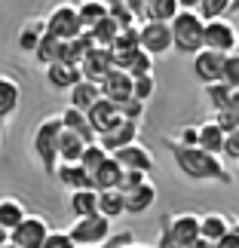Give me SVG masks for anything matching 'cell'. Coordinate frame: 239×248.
I'll list each match as a JSON object with an SVG mask.
<instances>
[{
	"instance_id": "1",
	"label": "cell",
	"mask_w": 239,
	"mask_h": 248,
	"mask_svg": "<svg viewBox=\"0 0 239 248\" xmlns=\"http://www.w3.org/2000/svg\"><path fill=\"white\" fill-rule=\"evenodd\" d=\"M166 144H169L172 159H175V166L184 178H190V181H221V184H230L233 181L221 156L208 154L203 147H184L175 138H166Z\"/></svg>"
},
{
	"instance_id": "2",
	"label": "cell",
	"mask_w": 239,
	"mask_h": 248,
	"mask_svg": "<svg viewBox=\"0 0 239 248\" xmlns=\"http://www.w3.org/2000/svg\"><path fill=\"white\" fill-rule=\"evenodd\" d=\"M62 117H46L37 123L34 129V138H31V147H34V156L37 163L43 166L46 175H55L59 169V144H62Z\"/></svg>"
},
{
	"instance_id": "3",
	"label": "cell",
	"mask_w": 239,
	"mask_h": 248,
	"mask_svg": "<svg viewBox=\"0 0 239 248\" xmlns=\"http://www.w3.org/2000/svg\"><path fill=\"white\" fill-rule=\"evenodd\" d=\"M172 52L181 55H196L203 49V34H206V22L196 9H181L172 18Z\"/></svg>"
},
{
	"instance_id": "4",
	"label": "cell",
	"mask_w": 239,
	"mask_h": 248,
	"mask_svg": "<svg viewBox=\"0 0 239 248\" xmlns=\"http://www.w3.org/2000/svg\"><path fill=\"white\" fill-rule=\"evenodd\" d=\"M46 22V34L59 37L62 43L74 40V37L83 34V25H80V16H77V3H55L49 13L43 16Z\"/></svg>"
},
{
	"instance_id": "5",
	"label": "cell",
	"mask_w": 239,
	"mask_h": 248,
	"mask_svg": "<svg viewBox=\"0 0 239 248\" xmlns=\"http://www.w3.org/2000/svg\"><path fill=\"white\" fill-rule=\"evenodd\" d=\"M71 239L77 248H98L111 239V221L104 215H89L71 224Z\"/></svg>"
},
{
	"instance_id": "6",
	"label": "cell",
	"mask_w": 239,
	"mask_h": 248,
	"mask_svg": "<svg viewBox=\"0 0 239 248\" xmlns=\"http://www.w3.org/2000/svg\"><path fill=\"white\" fill-rule=\"evenodd\" d=\"M236 40H239V31L230 18H212L206 22V34H203V49H212V52H221V55H230L236 49Z\"/></svg>"
},
{
	"instance_id": "7",
	"label": "cell",
	"mask_w": 239,
	"mask_h": 248,
	"mask_svg": "<svg viewBox=\"0 0 239 248\" xmlns=\"http://www.w3.org/2000/svg\"><path fill=\"white\" fill-rule=\"evenodd\" d=\"M46 236H49V224L40 215H25V221L9 230V242L18 248H43Z\"/></svg>"
},
{
	"instance_id": "8",
	"label": "cell",
	"mask_w": 239,
	"mask_h": 248,
	"mask_svg": "<svg viewBox=\"0 0 239 248\" xmlns=\"http://www.w3.org/2000/svg\"><path fill=\"white\" fill-rule=\"evenodd\" d=\"M162 227H166L169 236L181 248H190L199 239V215H193V212H178L172 217H162Z\"/></svg>"
},
{
	"instance_id": "9",
	"label": "cell",
	"mask_w": 239,
	"mask_h": 248,
	"mask_svg": "<svg viewBox=\"0 0 239 248\" xmlns=\"http://www.w3.org/2000/svg\"><path fill=\"white\" fill-rule=\"evenodd\" d=\"M138 40H141V49L150 52V55L172 52V28L166 22H141Z\"/></svg>"
},
{
	"instance_id": "10",
	"label": "cell",
	"mask_w": 239,
	"mask_h": 248,
	"mask_svg": "<svg viewBox=\"0 0 239 248\" xmlns=\"http://www.w3.org/2000/svg\"><path fill=\"white\" fill-rule=\"evenodd\" d=\"M117 68L113 64V52L111 49H104V46H95V49H89V55L80 62V74H83V80H92V83H98L108 77V74Z\"/></svg>"
},
{
	"instance_id": "11",
	"label": "cell",
	"mask_w": 239,
	"mask_h": 248,
	"mask_svg": "<svg viewBox=\"0 0 239 248\" xmlns=\"http://www.w3.org/2000/svg\"><path fill=\"white\" fill-rule=\"evenodd\" d=\"M138 135H141V123H132V120H123L120 126H113L111 132L98 135V144L108 150V154H117V150L129 147V144H138Z\"/></svg>"
},
{
	"instance_id": "12",
	"label": "cell",
	"mask_w": 239,
	"mask_h": 248,
	"mask_svg": "<svg viewBox=\"0 0 239 248\" xmlns=\"http://www.w3.org/2000/svg\"><path fill=\"white\" fill-rule=\"evenodd\" d=\"M117 163L126 169V171H144V175H150L154 171V166H157V159H154V154L141 144H129V147H123V150H117V154H111Z\"/></svg>"
},
{
	"instance_id": "13",
	"label": "cell",
	"mask_w": 239,
	"mask_h": 248,
	"mask_svg": "<svg viewBox=\"0 0 239 248\" xmlns=\"http://www.w3.org/2000/svg\"><path fill=\"white\" fill-rule=\"evenodd\" d=\"M86 117H89L95 135H104V132H111L113 126H120V123H123L120 104H113V101H108V98H98L89 110H86Z\"/></svg>"
},
{
	"instance_id": "14",
	"label": "cell",
	"mask_w": 239,
	"mask_h": 248,
	"mask_svg": "<svg viewBox=\"0 0 239 248\" xmlns=\"http://www.w3.org/2000/svg\"><path fill=\"white\" fill-rule=\"evenodd\" d=\"M224 59H227V55H221V52L199 49L193 55V77L203 83V86L218 83V80H221V71H224Z\"/></svg>"
},
{
	"instance_id": "15",
	"label": "cell",
	"mask_w": 239,
	"mask_h": 248,
	"mask_svg": "<svg viewBox=\"0 0 239 248\" xmlns=\"http://www.w3.org/2000/svg\"><path fill=\"white\" fill-rule=\"evenodd\" d=\"M132 83H135V77H129L126 71L113 68L108 77L101 80V98H108L113 104H123L132 98Z\"/></svg>"
},
{
	"instance_id": "16",
	"label": "cell",
	"mask_w": 239,
	"mask_h": 248,
	"mask_svg": "<svg viewBox=\"0 0 239 248\" xmlns=\"http://www.w3.org/2000/svg\"><path fill=\"white\" fill-rule=\"evenodd\" d=\"M62 126H64V132H74L77 138H83L86 144H95L98 141V135H95V129H92V123H89V117H86V110H77V108H64L62 113Z\"/></svg>"
},
{
	"instance_id": "17",
	"label": "cell",
	"mask_w": 239,
	"mask_h": 248,
	"mask_svg": "<svg viewBox=\"0 0 239 248\" xmlns=\"http://www.w3.org/2000/svg\"><path fill=\"white\" fill-rule=\"evenodd\" d=\"M123 199H126V215H144L150 205L157 202V187H154V181H141L138 187H132L123 193Z\"/></svg>"
},
{
	"instance_id": "18",
	"label": "cell",
	"mask_w": 239,
	"mask_h": 248,
	"mask_svg": "<svg viewBox=\"0 0 239 248\" xmlns=\"http://www.w3.org/2000/svg\"><path fill=\"white\" fill-rule=\"evenodd\" d=\"M83 80V74H80V68L77 64H68V62H55V64H49L46 68V83L52 86V89H74Z\"/></svg>"
},
{
	"instance_id": "19",
	"label": "cell",
	"mask_w": 239,
	"mask_h": 248,
	"mask_svg": "<svg viewBox=\"0 0 239 248\" xmlns=\"http://www.w3.org/2000/svg\"><path fill=\"white\" fill-rule=\"evenodd\" d=\"M55 178H59L62 187H68V193H74V190H95L92 175H89V171H86L80 163H74V166H59V169H55Z\"/></svg>"
},
{
	"instance_id": "20",
	"label": "cell",
	"mask_w": 239,
	"mask_h": 248,
	"mask_svg": "<svg viewBox=\"0 0 239 248\" xmlns=\"http://www.w3.org/2000/svg\"><path fill=\"white\" fill-rule=\"evenodd\" d=\"M230 217L227 215H221V212H208V215H199V236L203 239H208V242H221L227 233H230Z\"/></svg>"
},
{
	"instance_id": "21",
	"label": "cell",
	"mask_w": 239,
	"mask_h": 248,
	"mask_svg": "<svg viewBox=\"0 0 239 248\" xmlns=\"http://www.w3.org/2000/svg\"><path fill=\"white\" fill-rule=\"evenodd\" d=\"M18 101H22V86L13 77L0 74V123H6L18 110Z\"/></svg>"
},
{
	"instance_id": "22",
	"label": "cell",
	"mask_w": 239,
	"mask_h": 248,
	"mask_svg": "<svg viewBox=\"0 0 239 248\" xmlns=\"http://www.w3.org/2000/svg\"><path fill=\"white\" fill-rule=\"evenodd\" d=\"M68 212H71L74 221L98 215V190H74L71 199H68Z\"/></svg>"
},
{
	"instance_id": "23",
	"label": "cell",
	"mask_w": 239,
	"mask_h": 248,
	"mask_svg": "<svg viewBox=\"0 0 239 248\" xmlns=\"http://www.w3.org/2000/svg\"><path fill=\"white\" fill-rule=\"evenodd\" d=\"M43 34H46V22H43V18H28V22L22 25V31H18V37H16L18 49L34 55V49L43 40Z\"/></svg>"
},
{
	"instance_id": "24",
	"label": "cell",
	"mask_w": 239,
	"mask_h": 248,
	"mask_svg": "<svg viewBox=\"0 0 239 248\" xmlns=\"http://www.w3.org/2000/svg\"><path fill=\"white\" fill-rule=\"evenodd\" d=\"M224 141H227V135L218 129L215 120L199 123V147L203 150H208V154H215V156H224Z\"/></svg>"
},
{
	"instance_id": "25",
	"label": "cell",
	"mask_w": 239,
	"mask_h": 248,
	"mask_svg": "<svg viewBox=\"0 0 239 248\" xmlns=\"http://www.w3.org/2000/svg\"><path fill=\"white\" fill-rule=\"evenodd\" d=\"M92 181H95V190H120V181H123V166L117 163L113 156H108L104 159V166L92 175Z\"/></svg>"
},
{
	"instance_id": "26",
	"label": "cell",
	"mask_w": 239,
	"mask_h": 248,
	"mask_svg": "<svg viewBox=\"0 0 239 248\" xmlns=\"http://www.w3.org/2000/svg\"><path fill=\"white\" fill-rule=\"evenodd\" d=\"M77 16L83 31H92L101 18H108V3L104 0H77Z\"/></svg>"
},
{
	"instance_id": "27",
	"label": "cell",
	"mask_w": 239,
	"mask_h": 248,
	"mask_svg": "<svg viewBox=\"0 0 239 248\" xmlns=\"http://www.w3.org/2000/svg\"><path fill=\"white\" fill-rule=\"evenodd\" d=\"M98 98H101V86L92 80H80L71 89V108H77V110H89Z\"/></svg>"
},
{
	"instance_id": "28",
	"label": "cell",
	"mask_w": 239,
	"mask_h": 248,
	"mask_svg": "<svg viewBox=\"0 0 239 248\" xmlns=\"http://www.w3.org/2000/svg\"><path fill=\"white\" fill-rule=\"evenodd\" d=\"M83 150H86V141H83V138H77L74 132H62V144H59V166H74V163H80Z\"/></svg>"
},
{
	"instance_id": "29",
	"label": "cell",
	"mask_w": 239,
	"mask_h": 248,
	"mask_svg": "<svg viewBox=\"0 0 239 248\" xmlns=\"http://www.w3.org/2000/svg\"><path fill=\"white\" fill-rule=\"evenodd\" d=\"M178 13H181L178 0H150L144 6V18H141V22H166V25H172V18Z\"/></svg>"
},
{
	"instance_id": "30",
	"label": "cell",
	"mask_w": 239,
	"mask_h": 248,
	"mask_svg": "<svg viewBox=\"0 0 239 248\" xmlns=\"http://www.w3.org/2000/svg\"><path fill=\"white\" fill-rule=\"evenodd\" d=\"M25 205L18 202L16 196H0V227H6V230H16L18 224L25 221Z\"/></svg>"
},
{
	"instance_id": "31",
	"label": "cell",
	"mask_w": 239,
	"mask_h": 248,
	"mask_svg": "<svg viewBox=\"0 0 239 248\" xmlns=\"http://www.w3.org/2000/svg\"><path fill=\"white\" fill-rule=\"evenodd\" d=\"M98 215H104L108 221H117L120 215H126V199L120 190H101L98 193Z\"/></svg>"
},
{
	"instance_id": "32",
	"label": "cell",
	"mask_w": 239,
	"mask_h": 248,
	"mask_svg": "<svg viewBox=\"0 0 239 248\" xmlns=\"http://www.w3.org/2000/svg\"><path fill=\"white\" fill-rule=\"evenodd\" d=\"M62 40L59 37H52V34H43V40H40V46L34 49V59H37V64H43V68H49V64H55V62H62Z\"/></svg>"
},
{
	"instance_id": "33",
	"label": "cell",
	"mask_w": 239,
	"mask_h": 248,
	"mask_svg": "<svg viewBox=\"0 0 239 248\" xmlns=\"http://www.w3.org/2000/svg\"><path fill=\"white\" fill-rule=\"evenodd\" d=\"M89 34H92L95 46H104V49H111L113 40H117V34H120V25H117V22H113V18L108 16V18H101V22L95 25Z\"/></svg>"
},
{
	"instance_id": "34",
	"label": "cell",
	"mask_w": 239,
	"mask_h": 248,
	"mask_svg": "<svg viewBox=\"0 0 239 248\" xmlns=\"http://www.w3.org/2000/svg\"><path fill=\"white\" fill-rule=\"evenodd\" d=\"M111 154L108 150H104L98 141H95V144H86V150H83V156H80V166L89 171V175H95V171H98L101 166H104V159H108Z\"/></svg>"
},
{
	"instance_id": "35",
	"label": "cell",
	"mask_w": 239,
	"mask_h": 248,
	"mask_svg": "<svg viewBox=\"0 0 239 248\" xmlns=\"http://www.w3.org/2000/svg\"><path fill=\"white\" fill-rule=\"evenodd\" d=\"M233 0H199L196 3V13L203 16V22H212V18H224L230 13Z\"/></svg>"
},
{
	"instance_id": "36",
	"label": "cell",
	"mask_w": 239,
	"mask_h": 248,
	"mask_svg": "<svg viewBox=\"0 0 239 248\" xmlns=\"http://www.w3.org/2000/svg\"><path fill=\"white\" fill-rule=\"evenodd\" d=\"M108 16H111L120 28H135V25H141L138 16L132 13V9L123 3V0H108Z\"/></svg>"
},
{
	"instance_id": "37",
	"label": "cell",
	"mask_w": 239,
	"mask_h": 248,
	"mask_svg": "<svg viewBox=\"0 0 239 248\" xmlns=\"http://www.w3.org/2000/svg\"><path fill=\"white\" fill-rule=\"evenodd\" d=\"M230 86H227V83H221V80H218V83H208L206 86V98H208V108H212V110H224L227 108V98H230Z\"/></svg>"
},
{
	"instance_id": "38",
	"label": "cell",
	"mask_w": 239,
	"mask_h": 248,
	"mask_svg": "<svg viewBox=\"0 0 239 248\" xmlns=\"http://www.w3.org/2000/svg\"><path fill=\"white\" fill-rule=\"evenodd\" d=\"M154 92H157L154 74H147V77H135V83H132V98H135V101L147 104L150 98H154Z\"/></svg>"
},
{
	"instance_id": "39",
	"label": "cell",
	"mask_w": 239,
	"mask_h": 248,
	"mask_svg": "<svg viewBox=\"0 0 239 248\" xmlns=\"http://www.w3.org/2000/svg\"><path fill=\"white\" fill-rule=\"evenodd\" d=\"M126 74H129V77H147V74H154V55L141 49L135 59L126 64Z\"/></svg>"
},
{
	"instance_id": "40",
	"label": "cell",
	"mask_w": 239,
	"mask_h": 248,
	"mask_svg": "<svg viewBox=\"0 0 239 248\" xmlns=\"http://www.w3.org/2000/svg\"><path fill=\"white\" fill-rule=\"evenodd\" d=\"M221 83H227L230 89H239V55L230 52L224 59V71H221Z\"/></svg>"
},
{
	"instance_id": "41",
	"label": "cell",
	"mask_w": 239,
	"mask_h": 248,
	"mask_svg": "<svg viewBox=\"0 0 239 248\" xmlns=\"http://www.w3.org/2000/svg\"><path fill=\"white\" fill-rule=\"evenodd\" d=\"M215 123H218V129L224 132V135H230L233 129H239V113H233V110H215Z\"/></svg>"
},
{
	"instance_id": "42",
	"label": "cell",
	"mask_w": 239,
	"mask_h": 248,
	"mask_svg": "<svg viewBox=\"0 0 239 248\" xmlns=\"http://www.w3.org/2000/svg\"><path fill=\"white\" fill-rule=\"evenodd\" d=\"M43 248H77V245H74V239H71L68 230H49Z\"/></svg>"
},
{
	"instance_id": "43",
	"label": "cell",
	"mask_w": 239,
	"mask_h": 248,
	"mask_svg": "<svg viewBox=\"0 0 239 248\" xmlns=\"http://www.w3.org/2000/svg\"><path fill=\"white\" fill-rule=\"evenodd\" d=\"M120 113H123V120L141 123V117H144V104L135 101V98H129V101H123V104H120Z\"/></svg>"
},
{
	"instance_id": "44",
	"label": "cell",
	"mask_w": 239,
	"mask_h": 248,
	"mask_svg": "<svg viewBox=\"0 0 239 248\" xmlns=\"http://www.w3.org/2000/svg\"><path fill=\"white\" fill-rule=\"evenodd\" d=\"M178 144H184V147H199V126H184L178 132Z\"/></svg>"
},
{
	"instance_id": "45",
	"label": "cell",
	"mask_w": 239,
	"mask_h": 248,
	"mask_svg": "<svg viewBox=\"0 0 239 248\" xmlns=\"http://www.w3.org/2000/svg\"><path fill=\"white\" fill-rule=\"evenodd\" d=\"M141 181H147V175H144V171H126V169H123V181H120V193H126V190H132V187H138Z\"/></svg>"
},
{
	"instance_id": "46",
	"label": "cell",
	"mask_w": 239,
	"mask_h": 248,
	"mask_svg": "<svg viewBox=\"0 0 239 248\" xmlns=\"http://www.w3.org/2000/svg\"><path fill=\"white\" fill-rule=\"evenodd\" d=\"M224 156L239 163V129H233L230 135H227V141H224Z\"/></svg>"
},
{
	"instance_id": "47",
	"label": "cell",
	"mask_w": 239,
	"mask_h": 248,
	"mask_svg": "<svg viewBox=\"0 0 239 248\" xmlns=\"http://www.w3.org/2000/svg\"><path fill=\"white\" fill-rule=\"evenodd\" d=\"M132 242H135V236L126 230V233H120V236H111V239L104 242V245H98V248H126V245H132Z\"/></svg>"
},
{
	"instance_id": "48",
	"label": "cell",
	"mask_w": 239,
	"mask_h": 248,
	"mask_svg": "<svg viewBox=\"0 0 239 248\" xmlns=\"http://www.w3.org/2000/svg\"><path fill=\"white\" fill-rule=\"evenodd\" d=\"M154 248H181L175 239H172V236H169V230H166V227H162V230H159V239H157V245Z\"/></svg>"
},
{
	"instance_id": "49",
	"label": "cell",
	"mask_w": 239,
	"mask_h": 248,
	"mask_svg": "<svg viewBox=\"0 0 239 248\" xmlns=\"http://www.w3.org/2000/svg\"><path fill=\"white\" fill-rule=\"evenodd\" d=\"M123 3H126V6L132 9V13L138 16V22H141V18H144V6L150 3V0H123Z\"/></svg>"
},
{
	"instance_id": "50",
	"label": "cell",
	"mask_w": 239,
	"mask_h": 248,
	"mask_svg": "<svg viewBox=\"0 0 239 248\" xmlns=\"http://www.w3.org/2000/svg\"><path fill=\"white\" fill-rule=\"evenodd\" d=\"M227 110L239 113V89H233V92H230V98H227Z\"/></svg>"
},
{
	"instance_id": "51",
	"label": "cell",
	"mask_w": 239,
	"mask_h": 248,
	"mask_svg": "<svg viewBox=\"0 0 239 248\" xmlns=\"http://www.w3.org/2000/svg\"><path fill=\"white\" fill-rule=\"evenodd\" d=\"M190 248H218L215 242H208V239H203V236H199V239L193 242V245H190Z\"/></svg>"
},
{
	"instance_id": "52",
	"label": "cell",
	"mask_w": 239,
	"mask_h": 248,
	"mask_svg": "<svg viewBox=\"0 0 239 248\" xmlns=\"http://www.w3.org/2000/svg\"><path fill=\"white\" fill-rule=\"evenodd\" d=\"M196 3H199V0H178L181 9H196Z\"/></svg>"
},
{
	"instance_id": "53",
	"label": "cell",
	"mask_w": 239,
	"mask_h": 248,
	"mask_svg": "<svg viewBox=\"0 0 239 248\" xmlns=\"http://www.w3.org/2000/svg\"><path fill=\"white\" fill-rule=\"evenodd\" d=\"M3 245H9V230H6V227H0V248H3Z\"/></svg>"
},
{
	"instance_id": "54",
	"label": "cell",
	"mask_w": 239,
	"mask_h": 248,
	"mask_svg": "<svg viewBox=\"0 0 239 248\" xmlns=\"http://www.w3.org/2000/svg\"><path fill=\"white\" fill-rule=\"evenodd\" d=\"M230 233H233V239L239 242V221H233V224H230Z\"/></svg>"
},
{
	"instance_id": "55",
	"label": "cell",
	"mask_w": 239,
	"mask_h": 248,
	"mask_svg": "<svg viewBox=\"0 0 239 248\" xmlns=\"http://www.w3.org/2000/svg\"><path fill=\"white\" fill-rule=\"evenodd\" d=\"M126 248H154V245H141V242H132V245H126Z\"/></svg>"
},
{
	"instance_id": "56",
	"label": "cell",
	"mask_w": 239,
	"mask_h": 248,
	"mask_svg": "<svg viewBox=\"0 0 239 248\" xmlns=\"http://www.w3.org/2000/svg\"><path fill=\"white\" fill-rule=\"evenodd\" d=\"M230 13H239V0H233V6H230Z\"/></svg>"
},
{
	"instance_id": "57",
	"label": "cell",
	"mask_w": 239,
	"mask_h": 248,
	"mask_svg": "<svg viewBox=\"0 0 239 248\" xmlns=\"http://www.w3.org/2000/svg\"><path fill=\"white\" fill-rule=\"evenodd\" d=\"M0 144H3V123H0Z\"/></svg>"
},
{
	"instance_id": "58",
	"label": "cell",
	"mask_w": 239,
	"mask_h": 248,
	"mask_svg": "<svg viewBox=\"0 0 239 248\" xmlns=\"http://www.w3.org/2000/svg\"><path fill=\"white\" fill-rule=\"evenodd\" d=\"M3 248H18V245H13V242H9V245H3Z\"/></svg>"
},
{
	"instance_id": "59",
	"label": "cell",
	"mask_w": 239,
	"mask_h": 248,
	"mask_svg": "<svg viewBox=\"0 0 239 248\" xmlns=\"http://www.w3.org/2000/svg\"><path fill=\"white\" fill-rule=\"evenodd\" d=\"M236 31H239V13H236Z\"/></svg>"
},
{
	"instance_id": "60",
	"label": "cell",
	"mask_w": 239,
	"mask_h": 248,
	"mask_svg": "<svg viewBox=\"0 0 239 248\" xmlns=\"http://www.w3.org/2000/svg\"><path fill=\"white\" fill-rule=\"evenodd\" d=\"M233 52H236V55H239V40H236V49H233Z\"/></svg>"
},
{
	"instance_id": "61",
	"label": "cell",
	"mask_w": 239,
	"mask_h": 248,
	"mask_svg": "<svg viewBox=\"0 0 239 248\" xmlns=\"http://www.w3.org/2000/svg\"><path fill=\"white\" fill-rule=\"evenodd\" d=\"M236 166H239V163H236ZM236 175H239V169H236Z\"/></svg>"
},
{
	"instance_id": "62",
	"label": "cell",
	"mask_w": 239,
	"mask_h": 248,
	"mask_svg": "<svg viewBox=\"0 0 239 248\" xmlns=\"http://www.w3.org/2000/svg\"><path fill=\"white\" fill-rule=\"evenodd\" d=\"M104 3H108V0H104Z\"/></svg>"
}]
</instances>
